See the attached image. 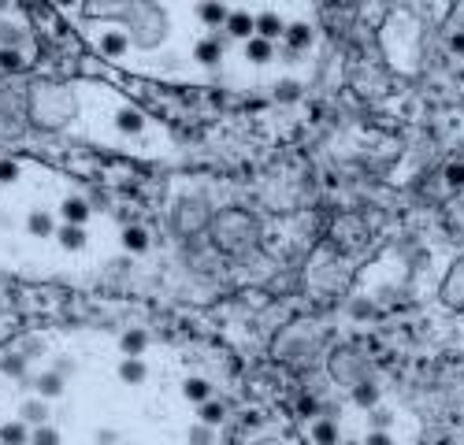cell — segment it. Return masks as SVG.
<instances>
[{
    "label": "cell",
    "instance_id": "obj_18",
    "mask_svg": "<svg viewBox=\"0 0 464 445\" xmlns=\"http://www.w3.org/2000/svg\"><path fill=\"white\" fill-rule=\"evenodd\" d=\"M197 15H201V23H226V19H231V12H226V8H219V4H201L197 8Z\"/></svg>",
    "mask_w": 464,
    "mask_h": 445
},
{
    "label": "cell",
    "instance_id": "obj_24",
    "mask_svg": "<svg viewBox=\"0 0 464 445\" xmlns=\"http://www.w3.org/2000/svg\"><path fill=\"white\" fill-rule=\"evenodd\" d=\"M19 353H23L26 360H38V356L45 353V342H41V338H30V342H23V349H19Z\"/></svg>",
    "mask_w": 464,
    "mask_h": 445
},
{
    "label": "cell",
    "instance_id": "obj_19",
    "mask_svg": "<svg viewBox=\"0 0 464 445\" xmlns=\"http://www.w3.org/2000/svg\"><path fill=\"white\" fill-rule=\"evenodd\" d=\"M123 245L131 249V253H145L149 237H145V230H142V226H131V230L123 234Z\"/></svg>",
    "mask_w": 464,
    "mask_h": 445
},
{
    "label": "cell",
    "instance_id": "obj_1",
    "mask_svg": "<svg viewBox=\"0 0 464 445\" xmlns=\"http://www.w3.org/2000/svg\"><path fill=\"white\" fill-rule=\"evenodd\" d=\"M19 416H23V423H26V427H45L52 412H49V401L30 397V401H23V412H19Z\"/></svg>",
    "mask_w": 464,
    "mask_h": 445
},
{
    "label": "cell",
    "instance_id": "obj_10",
    "mask_svg": "<svg viewBox=\"0 0 464 445\" xmlns=\"http://www.w3.org/2000/svg\"><path fill=\"white\" fill-rule=\"evenodd\" d=\"M119 378H123V383H145V360H142V356H126V360L119 364Z\"/></svg>",
    "mask_w": 464,
    "mask_h": 445
},
{
    "label": "cell",
    "instance_id": "obj_22",
    "mask_svg": "<svg viewBox=\"0 0 464 445\" xmlns=\"http://www.w3.org/2000/svg\"><path fill=\"white\" fill-rule=\"evenodd\" d=\"M316 442L320 445H338V427H334V423H316Z\"/></svg>",
    "mask_w": 464,
    "mask_h": 445
},
{
    "label": "cell",
    "instance_id": "obj_7",
    "mask_svg": "<svg viewBox=\"0 0 464 445\" xmlns=\"http://www.w3.org/2000/svg\"><path fill=\"white\" fill-rule=\"evenodd\" d=\"M272 56H275L272 41H264V37H249V41H245V60H249V63H267Z\"/></svg>",
    "mask_w": 464,
    "mask_h": 445
},
{
    "label": "cell",
    "instance_id": "obj_12",
    "mask_svg": "<svg viewBox=\"0 0 464 445\" xmlns=\"http://www.w3.org/2000/svg\"><path fill=\"white\" fill-rule=\"evenodd\" d=\"M101 52L104 56H123L126 52V34L123 30H108V34L101 37Z\"/></svg>",
    "mask_w": 464,
    "mask_h": 445
},
{
    "label": "cell",
    "instance_id": "obj_25",
    "mask_svg": "<svg viewBox=\"0 0 464 445\" xmlns=\"http://www.w3.org/2000/svg\"><path fill=\"white\" fill-rule=\"evenodd\" d=\"M390 423H394V416H390L386 408H375V412H372V430H386Z\"/></svg>",
    "mask_w": 464,
    "mask_h": 445
},
{
    "label": "cell",
    "instance_id": "obj_32",
    "mask_svg": "<svg viewBox=\"0 0 464 445\" xmlns=\"http://www.w3.org/2000/svg\"><path fill=\"white\" fill-rule=\"evenodd\" d=\"M97 442H101V445H112L115 434H112V430H97Z\"/></svg>",
    "mask_w": 464,
    "mask_h": 445
},
{
    "label": "cell",
    "instance_id": "obj_34",
    "mask_svg": "<svg viewBox=\"0 0 464 445\" xmlns=\"http://www.w3.org/2000/svg\"><path fill=\"white\" fill-rule=\"evenodd\" d=\"M345 445H357V442H345Z\"/></svg>",
    "mask_w": 464,
    "mask_h": 445
},
{
    "label": "cell",
    "instance_id": "obj_6",
    "mask_svg": "<svg viewBox=\"0 0 464 445\" xmlns=\"http://www.w3.org/2000/svg\"><path fill=\"white\" fill-rule=\"evenodd\" d=\"M26 230L34 234V237H52V230H56V223H52V215L49 212H30L26 215Z\"/></svg>",
    "mask_w": 464,
    "mask_h": 445
},
{
    "label": "cell",
    "instance_id": "obj_20",
    "mask_svg": "<svg viewBox=\"0 0 464 445\" xmlns=\"http://www.w3.org/2000/svg\"><path fill=\"white\" fill-rule=\"evenodd\" d=\"M190 445H215V434L208 423H193L190 427Z\"/></svg>",
    "mask_w": 464,
    "mask_h": 445
},
{
    "label": "cell",
    "instance_id": "obj_5",
    "mask_svg": "<svg viewBox=\"0 0 464 445\" xmlns=\"http://www.w3.org/2000/svg\"><path fill=\"white\" fill-rule=\"evenodd\" d=\"M60 212H63V219H67L71 226H82L85 219H90V204H85L82 197H67Z\"/></svg>",
    "mask_w": 464,
    "mask_h": 445
},
{
    "label": "cell",
    "instance_id": "obj_13",
    "mask_svg": "<svg viewBox=\"0 0 464 445\" xmlns=\"http://www.w3.org/2000/svg\"><path fill=\"white\" fill-rule=\"evenodd\" d=\"M26 356L23 353H8L4 360H0V371H4L8 378H26Z\"/></svg>",
    "mask_w": 464,
    "mask_h": 445
},
{
    "label": "cell",
    "instance_id": "obj_26",
    "mask_svg": "<svg viewBox=\"0 0 464 445\" xmlns=\"http://www.w3.org/2000/svg\"><path fill=\"white\" fill-rule=\"evenodd\" d=\"M286 37H290V45H297V49H301V45H308V37H312V34H308V26H290V34H286Z\"/></svg>",
    "mask_w": 464,
    "mask_h": 445
},
{
    "label": "cell",
    "instance_id": "obj_3",
    "mask_svg": "<svg viewBox=\"0 0 464 445\" xmlns=\"http://www.w3.org/2000/svg\"><path fill=\"white\" fill-rule=\"evenodd\" d=\"M193 56H197V63H204V67H215V63L223 60V45L215 37H204V41H197Z\"/></svg>",
    "mask_w": 464,
    "mask_h": 445
},
{
    "label": "cell",
    "instance_id": "obj_2",
    "mask_svg": "<svg viewBox=\"0 0 464 445\" xmlns=\"http://www.w3.org/2000/svg\"><path fill=\"white\" fill-rule=\"evenodd\" d=\"M34 389H38V397L41 401H60L63 397V378L56 371H41L34 378Z\"/></svg>",
    "mask_w": 464,
    "mask_h": 445
},
{
    "label": "cell",
    "instance_id": "obj_30",
    "mask_svg": "<svg viewBox=\"0 0 464 445\" xmlns=\"http://www.w3.org/2000/svg\"><path fill=\"white\" fill-rule=\"evenodd\" d=\"M361 445H394V438H390L386 430H372V434H368V438H364Z\"/></svg>",
    "mask_w": 464,
    "mask_h": 445
},
{
    "label": "cell",
    "instance_id": "obj_29",
    "mask_svg": "<svg viewBox=\"0 0 464 445\" xmlns=\"http://www.w3.org/2000/svg\"><path fill=\"white\" fill-rule=\"evenodd\" d=\"M15 178H19V167L12 160H0V182H15Z\"/></svg>",
    "mask_w": 464,
    "mask_h": 445
},
{
    "label": "cell",
    "instance_id": "obj_27",
    "mask_svg": "<svg viewBox=\"0 0 464 445\" xmlns=\"http://www.w3.org/2000/svg\"><path fill=\"white\" fill-rule=\"evenodd\" d=\"M15 45H19L15 26H0V49H15Z\"/></svg>",
    "mask_w": 464,
    "mask_h": 445
},
{
    "label": "cell",
    "instance_id": "obj_15",
    "mask_svg": "<svg viewBox=\"0 0 464 445\" xmlns=\"http://www.w3.org/2000/svg\"><path fill=\"white\" fill-rule=\"evenodd\" d=\"M115 126H119V130H123V134H138V130H142V126H145V119H142V115H138V112H131V108H123V112H119V115H115Z\"/></svg>",
    "mask_w": 464,
    "mask_h": 445
},
{
    "label": "cell",
    "instance_id": "obj_17",
    "mask_svg": "<svg viewBox=\"0 0 464 445\" xmlns=\"http://www.w3.org/2000/svg\"><path fill=\"white\" fill-rule=\"evenodd\" d=\"M30 445H60V430L52 427V423H45V427H34V434H30Z\"/></svg>",
    "mask_w": 464,
    "mask_h": 445
},
{
    "label": "cell",
    "instance_id": "obj_4",
    "mask_svg": "<svg viewBox=\"0 0 464 445\" xmlns=\"http://www.w3.org/2000/svg\"><path fill=\"white\" fill-rule=\"evenodd\" d=\"M226 30H231V37H245V41H249L253 30H256V19L249 12H231V19H226Z\"/></svg>",
    "mask_w": 464,
    "mask_h": 445
},
{
    "label": "cell",
    "instance_id": "obj_8",
    "mask_svg": "<svg viewBox=\"0 0 464 445\" xmlns=\"http://www.w3.org/2000/svg\"><path fill=\"white\" fill-rule=\"evenodd\" d=\"M60 245L67 249V253H78V249H85V226H60Z\"/></svg>",
    "mask_w": 464,
    "mask_h": 445
},
{
    "label": "cell",
    "instance_id": "obj_11",
    "mask_svg": "<svg viewBox=\"0 0 464 445\" xmlns=\"http://www.w3.org/2000/svg\"><path fill=\"white\" fill-rule=\"evenodd\" d=\"M279 34H283V19H279V15H272V12H267V15H260V19H256V37L275 41Z\"/></svg>",
    "mask_w": 464,
    "mask_h": 445
},
{
    "label": "cell",
    "instance_id": "obj_31",
    "mask_svg": "<svg viewBox=\"0 0 464 445\" xmlns=\"http://www.w3.org/2000/svg\"><path fill=\"white\" fill-rule=\"evenodd\" d=\"M353 397H357L361 405H368V401H375V389H372V386H361L357 394H353Z\"/></svg>",
    "mask_w": 464,
    "mask_h": 445
},
{
    "label": "cell",
    "instance_id": "obj_23",
    "mask_svg": "<svg viewBox=\"0 0 464 445\" xmlns=\"http://www.w3.org/2000/svg\"><path fill=\"white\" fill-rule=\"evenodd\" d=\"M0 67H4V71H19V67H23L19 49H0Z\"/></svg>",
    "mask_w": 464,
    "mask_h": 445
},
{
    "label": "cell",
    "instance_id": "obj_21",
    "mask_svg": "<svg viewBox=\"0 0 464 445\" xmlns=\"http://www.w3.org/2000/svg\"><path fill=\"white\" fill-rule=\"evenodd\" d=\"M197 416H201L197 423H208V427H215V423H223V405H215V401H204Z\"/></svg>",
    "mask_w": 464,
    "mask_h": 445
},
{
    "label": "cell",
    "instance_id": "obj_9",
    "mask_svg": "<svg viewBox=\"0 0 464 445\" xmlns=\"http://www.w3.org/2000/svg\"><path fill=\"white\" fill-rule=\"evenodd\" d=\"M0 445H30V434H26V423H4L0 427Z\"/></svg>",
    "mask_w": 464,
    "mask_h": 445
},
{
    "label": "cell",
    "instance_id": "obj_16",
    "mask_svg": "<svg viewBox=\"0 0 464 445\" xmlns=\"http://www.w3.org/2000/svg\"><path fill=\"white\" fill-rule=\"evenodd\" d=\"M145 345H149L145 330H126V334H123V353H126V356H138V353H145Z\"/></svg>",
    "mask_w": 464,
    "mask_h": 445
},
{
    "label": "cell",
    "instance_id": "obj_33",
    "mask_svg": "<svg viewBox=\"0 0 464 445\" xmlns=\"http://www.w3.org/2000/svg\"><path fill=\"white\" fill-rule=\"evenodd\" d=\"M453 45H457V52H464V34H461L457 41H453Z\"/></svg>",
    "mask_w": 464,
    "mask_h": 445
},
{
    "label": "cell",
    "instance_id": "obj_14",
    "mask_svg": "<svg viewBox=\"0 0 464 445\" xmlns=\"http://www.w3.org/2000/svg\"><path fill=\"white\" fill-rule=\"evenodd\" d=\"M182 394L190 401H197V405H204V401H212V386L204 383V378H190V383L182 386Z\"/></svg>",
    "mask_w": 464,
    "mask_h": 445
},
{
    "label": "cell",
    "instance_id": "obj_28",
    "mask_svg": "<svg viewBox=\"0 0 464 445\" xmlns=\"http://www.w3.org/2000/svg\"><path fill=\"white\" fill-rule=\"evenodd\" d=\"M52 371H56L60 378H67V375H74V360H71V356H60V360L52 364Z\"/></svg>",
    "mask_w": 464,
    "mask_h": 445
}]
</instances>
